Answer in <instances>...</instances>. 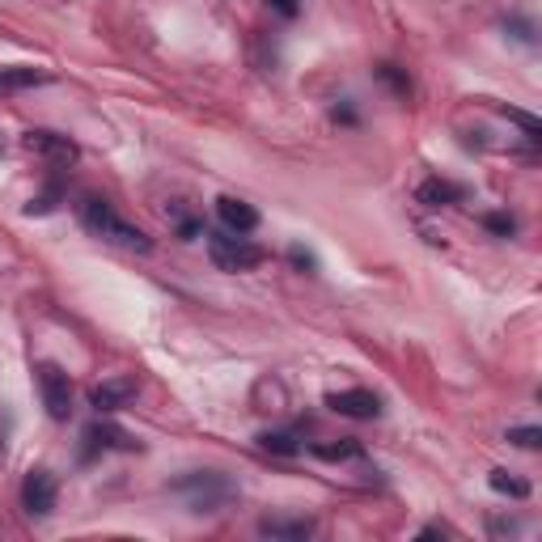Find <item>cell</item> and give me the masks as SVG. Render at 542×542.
Listing matches in <instances>:
<instances>
[{"mask_svg": "<svg viewBox=\"0 0 542 542\" xmlns=\"http://www.w3.org/2000/svg\"><path fill=\"white\" fill-rule=\"evenodd\" d=\"M517 521H492V534H517Z\"/></svg>", "mask_w": 542, "mask_h": 542, "instance_id": "cb8c5ba5", "label": "cell"}, {"mask_svg": "<svg viewBox=\"0 0 542 542\" xmlns=\"http://www.w3.org/2000/svg\"><path fill=\"white\" fill-rule=\"evenodd\" d=\"M509 441L521 449H538L542 445V432L538 428H509Z\"/></svg>", "mask_w": 542, "mask_h": 542, "instance_id": "ffe728a7", "label": "cell"}, {"mask_svg": "<svg viewBox=\"0 0 542 542\" xmlns=\"http://www.w3.org/2000/svg\"><path fill=\"white\" fill-rule=\"evenodd\" d=\"M288 263H293L297 271H318V259L305 246H288Z\"/></svg>", "mask_w": 542, "mask_h": 542, "instance_id": "44dd1931", "label": "cell"}, {"mask_svg": "<svg viewBox=\"0 0 542 542\" xmlns=\"http://www.w3.org/2000/svg\"><path fill=\"white\" fill-rule=\"evenodd\" d=\"M60 195H64V187H60V183H47V191L39 195V200H30V204H26V216H47L51 208L60 204Z\"/></svg>", "mask_w": 542, "mask_h": 542, "instance_id": "e0dca14e", "label": "cell"}, {"mask_svg": "<svg viewBox=\"0 0 542 542\" xmlns=\"http://www.w3.org/2000/svg\"><path fill=\"white\" fill-rule=\"evenodd\" d=\"M136 394H140L136 377H111V382H102V386L89 390V407L102 411V415H111V411H119V407H128Z\"/></svg>", "mask_w": 542, "mask_h": 542, "instance_id": "52a82bcc", "label": "cell"}, {"mask_svg": "<svg viewBox=\"0 0 542 542\" xmlns=\"http://www.w3.org/2000/svg\"><path fill=\"white\" fill-rule=\"evenodd\" d=\"M39 390H43V407L51 420H68L72 415V382L60 365H39Z\"/></svg>", "mask_w": 542, "mask_h": 542, "instance_id": "5b68a950", "label": "cell"}, {"mask_svg": "<svg viewBox=\"0 0 542 542\" xmlns=\"http://www.w3.org/2000/svg\"><path fill=\"white\" fill-rule=\"evenodd\" d=\"M174 492L187 500L191 513H221L225 504L233 500V483L216 471H191L174 483Z\"/></svg>", "mask_w": 542, "mask_h": 542, "instance_id": "7a4b0ae2", "label": "cell"}, {"mask_svg": "<svg viewBox=\"0 0 542 542\" xmlns=\"http://www.w3.org/2000/svg\"><path fill=\"white\" fill-rule=\"evenodd\" d=\"M331 119H335V123H356V111H352V106H335Z\"/></svg>", "mask_w": 542, "mask_h": 542, "instance_id": "603a6c76", "label": "cell"}, {"mask_svg": "<svg viewBox=\"0 0 542 542\" xmlns=\"http://www.w3.org/2000/svg\"><path fill=\"white\" fill-rule=\"evenodd\" d=\"M56 500H60V483L56 475L47 471V466H34V471H26L22 479V504L30 517H51L56 513Z\"/></svg>", "mask_w": 542, "mask_h": 542, "instance_id": "277c9868", "label": "cell"}, {"mask_svg": "<svg viewBox=\"0 0 542 542\" xmlns=\"http://www.w3.org/2000/svg\"><path fill=\"white\" fill-rule=\"evenodd\" d=\"M415 200H420L424 208H449V204L466 200V187L445 183V178H428V183H420V191H415Z\"/></svg>", "mask_w": 542, "mask_h": 542, "instance_id": "7c38bea8", "label": "cell"}, {"mask_svg": "<svg viewBox=\"0 0 542 542\" xmlns=\"http://www.w3.org/2000/svg\"><path fill=\"white\" fill-rule=\"evenodd\" d=\"M111 449H140V441L119 424H89L85 428V458L111 454Z\"/></svg>", "mask_w": 542, "mask_h": 542, "instance_id": "ba28073f", "label": "cell"}, {"mask_svg": "<svg viewBox=\"0 0 542 542\" xmlns=\"http://www.w3.org/2000/svg\"><path fill=\"white\" fill-rule=\"evenodd\" d=\"M327 407L335 415H348V420H377L382 415V399L373 390H339V394H327Z\"/></svg>", "mask_w": 542, "mask_h": 542, "instance_id": "8992f818", "label": "cell"}, {"mask_svg": "<svg viewBox=\"0 0 542 542\" xmlns=\"http://www.w3.org/2000/svg\"><path fill=\"white\" fill-rule=\"evenodd\" d=\"M216 216L229 233H255L259 229V208H250L246 200H233V195H221L216 200Z\"/></svg>", "mask_w": 542, "mask_h": 542, "instance_id": "30bf717a", "label": "cell"}, {"mask_svg": "<svg viewBox=\"0 0 542 542\" xmlns=\"http://www.w3.org/2000/svg\"><path fill=\"white\" fill-rule=\"evenodd\" d=\"M314 458H327V462H343V458H360V441L343 437L339 445H310Z\"/></svg>", "mask_w": 542, "mask_h": 542, "instance_id": "9a60e30c", "label": "cell"}, {"mask_svg": "<svg viewBox=\"0 0 542 542\" xmlns=\"http://www.w3.org/2000/svg\"><path fill=\"white\" fill-rule=\"evenodd\" d=\"M487 483H492L500 496H513V500H526L530 496V483L526 479H513L509 471H492V479H487Z\"/></svg>", "mask_w": 542, "mask_h": 542, "instance_id": "2e32d148", "label": "cell"}, {"mask_svg": "<svg viewBox=\"0 0 542 542\" xmlns=\"http://www.w3.org/2000/svg\"><path fill=\"white\" fill-rule=\"evenodd\" d=\"M26 149L30 153H43L51 166H68V161H77V144H72L68 136L60 132H26Z\"/></svg>", "mask_w": 542, "mask_h": 542, "instance_id": "9c48e42d", "label": "cell"}, {"mask_svg": "<svg viewBox=\"0 0 542 542\" xmlns=\"http://www.w3.org/2000/svg\"><path fill=\"white\" fill-rule=\"evenodd\" d=\"M259 445L267 449V454H280V458H297L301 454V441H297V432H259Z\"/></svg>", "mask_w": 542, "mask_h": 542, "instance_id": "5bb4252c", "label": "cell"}, {"mask_svg": "<svg viewBox=\"0 0 542 542\" xmlns=\"http://www.w3.org/2000/svg\"><path fill=\"white\" fill-rule=\"evenodd\" d=\"M314 521L310 517H263L259 521V534L263 538H284V542H305L314 538Z\"/></svg>", "mask_w": 542, "mask_h": 542, "instance_id": "8fae6325", "label": "cell"}, {"mask_svg": "<svg viewBox=\"0 0 542 542\" xmlns=\"http://www.w3.org/2000/svg\"><path fill=\"white\" fill-rule=\"evenodd\" d=\"M483 225L492 229L496 238H513V233H517V221H513L509 212H487V216H483Z\"/></svg>", "mask_w": 542, "mask_h": 542, "instance_id": "ac0fdd59", "label": "cell"}, {"mask_svg": "<svg viewBox=\"0 0 542 542\" xmlns=\"http://www.w3.org/2000/svg\"><path fill=\"white\" fill-rule=\"evenodd\" d=\"M204 238H208V259L221 271H255L263 263V250L250 242L246 233L216 229V233H204Z\"/></svg>", "mask_w": 542, "mask_h": 542, "instance_id": "3957f363", "label": "cell"}, {"mask_svg": "<svg viewBox=\"0 0 542 542\" xmlns=\"http://www.w3.org/2000/svg\"><path fill=\"white\" fill-rule=\"evenodd\" d=\"M43 81H47V72L26 68V64L0 68V94H17V89H30V85H43Z\"/></svg>", "mask_w": 542, "mask_h": 542, "instance_id": "4fadbf2b", "label": "cell"}, {"mask_svg": "<svg viewBox=\"0 0 542 542\" xmlns=\"http://www.w3.org/2000/svg\"><path fill=\"white\" fill-rule=\"evenodd\" d=\"M81 221H85V229L94 233V238L111 242V246L136 250V255H149V250H153V238H149V233L136 229V225H128L111 204L98 200V195H89V200L81 204Z\"/></svg>", "mask_w": 542, "mask_h": 542, "instance_id": "6da1fadb", "label": "cell"}, {"mask_svg": "<svg viewBox=\"0 0 542 542\" xmlns=\"http://www.w3.org/2000/svg\"><path fill=\"white\" fill-rule=\"evenodd\" d=\"M267 5H271V9H276L280 17H288V22H293V17L301 13V0H267Z\"/></svg>", "mask_w": 542, "mask_h": 542, "instance_id": "7402d4cb", "label": "cell"}, {"mask_svg": "<svg viewBox=\"0 0 542 542\" xmlns=\"http://www.w3.org/2000/svg\"><path fill=\"white\" fill-rule=\"evenodd\" d=\"M377 77H382V81H386V85H390L399 98H407V94H411V81H407V77H403V72L394 68V64H382V68H377Z\"/></svg>", "mask_w": 542, "mask_h": 542, "instance_id": "d6986e66", "label": "cell"}]
</instances>
